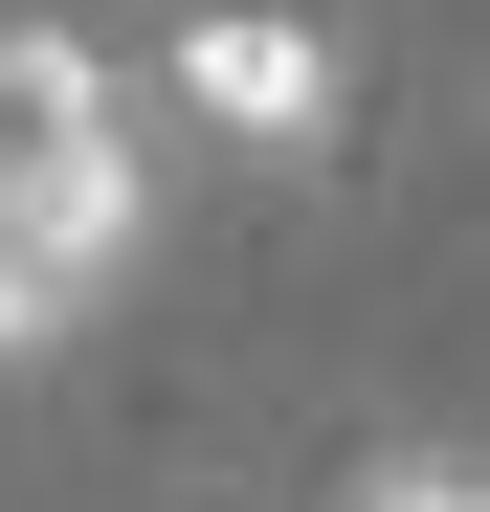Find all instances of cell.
<instances>
[{
	"label": "cell",
	"mask_w": 490,
	"mask_h": 512,
	"mask_svg": "<svg viewBox=\"0 0 490 512\" xmlns=\"http://www.w3.org/2000/svg\"><path fill=\"white\" fill-rule=\"evenodd\" d=\"M357 512H490V468H446V446L424 468H357Z\"/></svg>",
	"instance_id": "obj_3"
},
{
	"label": "cell",
	"mask_w": 490,
	"mask_h": 512,
	"mask_svg": "<svg viewBox=\"0 0 490 512\" xmlns=\"http://www.w3.org/2000/svg\"><path fill=\"white\" fill-rule=\"evenodd\" d=\"M134 201H156L134 179V90L67 23H23V45H0V268H23L45 312H90L134 268Z\"/></svg>",
	"instance_id": "obj_1"
},
{
	"label": "cell",
	"mask_w": 490,
	"mask_h": 512,
	"mask_svg": "<svg viewBox=\"0 0 490 512\" xmlns=\"http://www.w3.org/2000/svg\"><path fill=\"white\" fill-rule=\"evenodd\" d=\"M156 90H179V134H201V156L312 179V156H335V112H357V67H335V23H312V0H201Z\"/></svg>",
	"instance_id": "obj_2"
}]
</instances>
